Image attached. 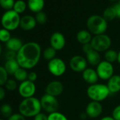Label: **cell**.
Returning <instances> with one entry per match:
<instances>
[{
    "instance_id": "obj_1",
    "label": "cell",
    "mask_w": 120,
    "mask_h": 120,
    "mask_svg": "<svg viewBox=\"0 0 120 120\" xmlns=\"http://www.w3.org/2000/svg\"><path fill=\"white\" fill-rule=\"evenodd\" d=\"M42 54L40 45L35 42L23 44L17 52L16 60L20 67L25 69L34 68L39 62Z\"/></svg>"
},
{
    "instance_id": "obj_2",
    "label": "cell",
    "mask_w": 120,
    "mask_h": 120,
    "mask_svg": "<svg viewBox=\"0 0 120 120\" xmlns=\"http://www.w3.org/2000/svg\"><path fill=\"white\" fill-rule=\"evenodd\" d=\"M40 100L35 97L24 98L19 106V113L25 117H34L41 112Z\"/></svg>"
},
{
    "instance_id": "obj_3",
    "label": "cell",
    "mask_w": 120,
    "mask_h": 120,
    "mask_svg": "<svg viewBox=\"0 0 120 120\" xmlns=\"http://www.w3.org/2000/svg\"><path fill=\"white\" fill-rule=\"evenodd\" d=\"M87 96L91 101L102 102L107 99L110 95V92L107 85L102 83H95L90 85L86 90Z\"/></svg>"
},
{
    "instance_id": "obj_4",
    "label": "cell",
    "mask_w": 120,
    "mask_h": 120,
    "mask_svg": "<svg viewBox=\"0 0 120 120\" xmlns=\"http://www.w3.org/2000/svg\"><path fill=\"white\" fill-rule=\"evenodd\" d=\"M88 31L95 35L105 34L107 29V22L105 19L99 15L90 16L86 22Z\"/></svg>"
},
{
    "instance_id": "obj_5",
    "label": "cell",
    "mask_w": 120,
    "mask_h": 120,
    "mask_svg": "<svg viewBox=\"0 0 120 120\" xmlns=\"http://www.w3.org/2000/svg\"><path fill=\"white\" fill-rule=\"evenodd\" d=\"M21 19V18L20 17V15L12 9L7 11L2 15L1 23L3 26V28H5L9 31L14 30L20 26Z\"/></svg>"
},
{
    "instance_id": "obj_6",
    "label": "cell",
    "mask_w": 120,
    "mask_h": 120,
    "mask_svg": "<svg viewBox=\"0 0 120 120\" xmlns=\"http://www.w3.org/2000/svg\"><path fill=\"white\" fill-rule=\"evenodd\" d=\"M90 44L93 49L96 50L98 52H106L109 49V47L112 45V40L106 34L98 35L93 37V39L90 42Z\"/></svg>"
},
{
    "instance_id": "obj_7",
    "label": "cell",
    "mask_w": 120,
    "mask_h": 120,
    "mask_svg": "<svg viewBox=\"0 0 120 120\" xmlns=\"http://www.w3.org/2000/svg\"><path fill=\"white\" fill-rule=\"evenodd\" d=\"M47 69L52 75L56 77H60L66 72L67 65L63 59L56 57L48 62Z\"/></svg>"
},
{
    "instance_id": "obj_8",
    "label": "cell",
    "mask_w": 120,
    "mask_h": 120,
    "mask_svg": "<svg viewBox=\"0 0 120 120\" xmlns=\"http://www.w3.org/2000/svg\"><path fill=\"white\" fill-rule=\"evenodd\" d=\"M40 104L42 109L48 114L58 112L59 103L56 97L52 96L48 94H44L40 98Z\"/></svg>"
},
{
    "instance_id": "obj_9",
    "label": "cell",
    "mask_w": 120,
    "mask_h": 120,
    "mask_svg": "<svg viewBox=\"0 0 120 120\" xmlns=\"http://www.w3.org/2000/svg\"><path fill=\"white\" fill-rule=\"evenodd\" d=\"M96 71L100 79L109 80L114 75V67L112 63L105 60H102L100 63L97 66Z\"/></svg>"
},
{
    "instance_id": "obj_10",
    "label": "cell",
    "mask_w": 120,
    "mask_h": 120,
    "mask_svg": "<svg viewBox=\"0 0 120 120\" xmlns=\"http://www.w3.org/2000/svg\"><path fill=\"white\" fill-rule=\"evenodd\" d=\"M88 62L85 57L81 55H74L73 56L69 61L70 69L77 73L83 72L87 69Z\"/></svg>"
},
{
    "instance_id": "obj_11",
    "label": "cell",
    "mask_w": 120,
    "mask_h": 120,
    "mask_svg": "<svg viewBox=\"0 0 120 120\" xmlns=\"http://www.w3.org/2000/svg\"><path fill=\"white\" fill-rule=\"evenodd\" d=\"M19 93L20 95L24 98H28L33 97L36 92V86L35 83L31 82L28 80H26L23 82H21L18 88Z\"/></svg>"
},
{
    "instance_id": "obj_12",
    "label": "cell",
    "mask_w": 120,
    "mask_h": 120,
    "mask_svg": "<svg viewBox=\"0 0 120 120\" xmlns=\"http://www.w3.org/2000/svg\"><path fill=\"white\" fill-rule=\"evenodd\" d=\"M103 111V107L101 102L96 101H90L86 107V114L88 117L95 119L100 116Z\"/></svg>"
},
{
    "instance_id": "obj_13",
    "label": "cell",
    "mask_w": 120,
    "mask_h": 120,
    "mask_svg": "<svg viewBox=\"0 0 120 120\" xmlns=\"http://www.w3.org/2000/svg\"><path fill=\"white\" fill-rule=\"evenodd\" d=\"M49 42L52 47L56 51H59L64 48L66 45V39L62 33L55 32L52 34L49 39Z\"/></svg>"
},
{
    "instance_id": "obj_14",
    "label": "cell",
    "mask_w": 120,
    "mask_h": 120,
    "mask_svg": "<svg viewBox=\"0 0 120 120\" xmlns=\"http://www.w3.org/2000/svg\"><path fill=\"white\" fill-rule=\"evenodd\" d=\"M64 91V85L59 81H52L49 82L45 88V93L54 97L62 95Z\"/></svg>"
},
{
    "instance_id": "obj_15",
    "label": "cell",
    "mask_w": 120,
    "mask_h": 120,
    "mask_svg": "<svg viewBox=\"0 0 120 120\" xmlns=\"http://www.w3.org/2000/svg\"><path fill=\"white\" fill-rule=\"evenodd\" d=\"M82 79L89 85L98 83V81L100 79L96 70L92 68H87L82 72Z\"/></svg>"
},
{
    "instance_id": "obj_16",
    "label": "cell",
    "mask_w": 120,
    "mask_h": 120,
    "mask_svg": "<svg viewBox=\"0 0 120 120\" xmlns=\"http://www.w3.org/2000/svg\"><path fill=\"white\" fill-rule=\"evenodd\" d=\"M107 86L110 94H116L120 92V76L114 74L107 81Z\"/></svg>"
},
{
    "instance_id": "obj_17",
    "label": "cell",
    "mask_w": 120,
    "mask_h": 120,
    "mask_svg": "<svg viewBox=\"0 0 120 120\" xmlns=\"http://www.w3.org/2000/svg\"><path fill=\"white\" fill-rule=\"evenodd\" d=\"M36 24L37 21L35 20V18L32 16L26 15L21 19L20 27L24 30H33L36 26Z\"/></svg>"
},
{
    "instance_id": "obj_18",
    "label": "cell",
    "mask_w": 120,
    "mask_h": 120,
    "mask_svg": "<svg viewBox=\"0 0 120 120\" xmlns=\"http://www.w3.org/2000/svg\"><path fill=\"white\" fill-rule=\"evenodd\" d=\"M86 59L88 64L93 67H97L102 61L100 52L95 49H92L86 54Z\"/></svg>"
},
{
    "instance_id": "obj_19",
    "label": "cell",
    "mask_w": 120,
    "mask_h": 120,
    "mask_svg": "<svg viewBox=\"0 0 120 120\" xmlns=\"http://www.w3.org/2000/svg\"><path fill=\"white\" fill-rule=\"evenodd\" d=\"M92 39V34L87 30H81L77 33L76 40L82 45L90 43Z\"/></svg>"
},
{
    "instance_id": "obj_20",
    "label": "cell",
    "mask_w": 120,
    "mask_h": 120,
    "mask_svg": "<svg viewBox=\"0 0 120 120\" xmlns=\"http://www.w3.org/2000/svg\"><path fill=\"white\" fill-rule=\"evenodd\" d=\"M27 5L31 11L37 14L42 11L43 9L45 7V0H28Z\"/></svg>"
},
{
    "instance_id": "obj_21",
    "label": "cell",
    "mask_w": 120,
    "mask_h": 120,
    "mask_svg": "<svg viewBox=\"0 0 120 120\" xmlns=\"http://www.w3.org/2000/svg\"><path fill=\"white\" fill-rule=\"evenodd\" d=\"M23 45L22 41L18 38H11V39L6 43L8 50L18 52Z\"/></svg>"
},
{
    "instance_id": "obj_22",
    "label": "cell",
    "mask_w": 120,
    "mask_h": 120,
    "mask_svg": "<svg viewBox=\"0 0 120 120\" xmlns=\"http://www.w3.org/2000/svg\"><path fill=\"white\" fill-rule=\"evenodd\" d=\"M4 68L9 75H14L16 71L20 68V66L16 59L7 60L4 64Z\"/></svg>"
},
{
    "instance_id": "obj_23",
    "label": "cell",
    "mask_w": 120,
    "mask_h": 120,
    "mask_svg": "<svg viewBox=\"0 0 120 120\" xmlns=\"http://www.w3.org/2000/svg\"><path fill=\"white\" fill-rule=\"evenodd\" d=\"M105 60L109 63H114V62H117L118 58V52L114 49H108L105 52L104 54Z\"/></svg>"
},
{
    "instance_id": "obj_24",
    "label": "cell",
    "mask_w": 120,
    "mask_h": 120,
    "mask_svg": "<svg viewBox=\"0 0 120 120\" xmlns=\"http://www.w3.org/2000/svg\"><path fill=\"white\" fill-rule=\"evenodd\" d=\"M102 17L105 19V20L107 22L111 21L113 19H114L116 17V14L114 7H109L105 9L103 12Z\"/></svg>"
},
{
    "instance_id": "obj_25",
    "label": "cell",
    "mask_w": 120,
    "mask_h": 120,
    "mask_svg": "<svg viewBox=\"0 0 120 120\" xmlns=\"http://www.w3.org/2000/svg\"><path fill=\"white\" fill-rule=\"evenodd\" d=\"M28 73L27 72L26 69H23L21 67H20L14 74L15 79L18 81H20L21 83L28 80Z\"/></svg>"
},
{
    "instance_id": "obj_26",
    "label": "cell",
    "mask_w": 120,
    "mask_h": 120,
    "mask_svg": "<svg viewBox=\"0 0 120 120\" xmlns=\"http://www.w3.org/2000/svg\"><path fill=\"white\" fill-rule=\"evenodd\" d=\"M56 50H55L51 46L45 49L43 52H42L43 58L45 60H47L48 62H49L52 59L56 58Z\"/></svg>"
},
{
    "instance_id": "obj_27",
    "label": "cell",
    "mask_w": 120,
    "mask_h": 120,
    "mask_svg": "<svg viewBox=\"0 0 120 120\" xmlns=\"http://www.w3.org/2000/svg\"><path fill=\"white\" fill-rule=\"evenodd\" d=\"M27 6H28L27 4L23 1V0H17V1L15 2L13 10L15 11L19 14H20L23 13L26 11Z\"/></svg>"
},
{
    "instance_id": "obj_28",
    "label": "cell",
    "mask_w": 120,
    "mask_h": 120,
    "mask_svg": "<svg viewBox=\"0 0 120 120\" xmlns=\"http://www.w3.org/2000/svg\"><path fill=\"white\" fill-rule=\"evenodd\" d=\"M0 112L4 117L9 118L13 114L12 107L9 104H4L0 108Z\"/></svg>"
},
{
    "instance_id": "obj_29",
    "label": "cell",
    "mask_w": 120,
    "mask_h": 120,
    "mask_svg": "<svg viewBox=\"0 0 120 120\" xmlns=\"http://www.w3.org/2000/svg\"><path fill=\"white\" fill-rule=\"evenodd\" d=\"M14 4V0H0V7L7 11L12 10Z\"/></svg>"
},
{
    "instance_id": "obj_30",
    "label": "cell",
    "mask_w": 120,
    "mask_h": 120,
    "mask_svg": "<svg viewBox=\"0 0 120 120\" xmlns=\"http://www.w3.org/2000/svg\"><path fill=\"white\" fill-rule=\"evenodd\" d=\"M48 120H68V119L62 112H55L48 114Z\"/></svg>"
},
{
    "instance_id": "obj_31",
    "label": "cell",
    "mask_w": 120,
    "mask_h": 120,
    "mask_svg": "<svg viewBox=\"0 0 120 120\" xmlns=\"http://www.w3.org/2000/svg\"><path fill=\"white\" fill-rule=\"evenodd\" d=\"M8 73L6 71L4 67L0 66V86L5 85L7 81H8Z\"/></svg>"
},
{
    "instance_id": "obj_32",
    "label": "cell",
    "mask_w": 120,
    "mask_h": 120,
    "mask_svg": "<svg viewBox=\"0 0 120 120\" xmlns=\"http://www.w3.org/2000/svg\"><path fill=\"white\" fill-rule=\"evenodd\" d=\"M11 37L9 30L5 28L0 29V41L7 43L11 39Z\"/></svg>"
},
{
    "instance_id": "obj_33",
    "label": "cell",
    "mask_w": 120,
    "mask_h": 120,
    "mask_svg": "<svg viewBox=\"0 0 120 120\" xmlns=\"http://www.w3.org/2000/svg\"><path fill=\"white\" fill-rule=\"evenodd\" d=\"M35 18V20H36L37 23H39V24H45L47 22V15L43 11H40V12L37 13Z\"/></svg>"
},
{
    "instance_id": "obj_34",
    "label": "cell",
    "mask_w": 120,
    "mask_h": 120,
    "mask_svg": "<svg viewBox=\"0 0 120 120\" xmlns=\"http://www.w3.org/2000/svg\"><path fill=\"white\" fill-rule=\"evenodd\" d=\"M4 86H5V88L9 91H14L17 88H19L16 81L14 79H8V81H7Z\"/></svg>"
},
{
    "instance_id": "obj_35",
    "label": "cell",
    "mask_w": 120,
    "mask_h": 120,
    "mask_svg": "<svg viewBox=\"0 0 120 120\" xmlns=\"http://www.w3.org/2000/svg\"><path fill=\"white\" fill-rule=\"evenodd\" d=\"M112 116L115 120H120V105L116 106L112 112Z\"/></svg>"
},
{
    "instance_id": "obj_36",
    "label": "cell",
    "mask_w": 120,
    "mask_h": 120,
    "mask_svg": "<svg viewBox=\"0 0 120 120\" xmlns=\"http://www.w3.org/2000/svg\"><path fill=\"white\" fill-rule=\"evenodd\" d=\"M16 57H17V52H16L8 50V52L6 53L7 61V60H14V59H16Z\"/></svg>"
},
{
    "instance_id": "obj_37",
    "label": "cell",
    "mask_w": 120,
    "mask_h": 120,
    "mask_svg": "<svg viewBox=\"0 0 120 120\" xmlns=\"http://www.w3.org/2000/svg\"><path fill=\"white\" fill-rule=\"evenodd\" d=\"M8 120H26V117L21 113H15L9 117Z\"/></svg>"
},
{
    "instance_id": "obj_38",
    "label": "cell",
    "mask_w": 120,
    "mask_h": 120,
    "mask_svg": "<svg viewBox=\"0 0 120 120\" xmlns=\"http://www.w3.org/2000/svg\"><path fill=\"white\" fill-rule=\"evenodd\" d=\"M34 120H48V115L43 112H40L34 116Z\"/></svg>"
},
{
    "instance_id": "obj_39",
    "label": "cell",
    "mask_w": 120,
    "mask_h": 120,
    "mask_svg": "<svg viewBox=\"0 0 120 120\" xmlns=\"http://www.w3.org/2000/svg\"><path fill=\"white\" fill-rule=\"evenodd\" d=\"M38 79V75L36 74V72L35 71H31L30 73H28V80L35 83V81L37 80Z\"/></svg>"
},
{
    "instance_id": "obj_40",
    "label": "cell",
    "mask_w": 120,
    "mask_h": 120,
    "mask_svg": "<svg viewBox=\"0 0 120 120\" xmlns=\"http://www.w3.org/2000/svg\"><path fill=\"white\" fill-rule=\"evenodd\" d=\"M92 49H93V47H92V45H91L90 43H88V44H86V45H82V50L85 53V54L86 53H88V52H90V50H92Z\"/></svg>"
},
{
    "instance_id": "obj_41",
    "label": "cell",
    "mask_w": 120,
    "mask_h": 120,
    "mask_svg": "<svg viewBox=\"0 0 120 120\" xmlns=\"http://www.w3.org/2000/svg\"><path fill=\"white\" fill-rule=\"evenodd\" d=\"M113 7H114V8L115 9L116 14V17L120 18V5H119L118 4H116Z\"/></svg>"
},
{
    "instance_id": "obj_42",
    "label": "cell",
    "mask_w": 120,
    "mask_h": 120,
    "mask_svg": "<svg viewBox=\"0 0 120 120\" xmlns=\"http://www.w3.org/2000/svg\"><path fill=\"white\" fill-rule=\"evenodd\" d=\"M5 95H6L5 90L2 86H0V100H2L4 98Z\"/></svg>"
},
{
    "instance_id": "obj_43",
    "label": "cell",
    "mask_w": 120,
    "mask_h": 120,
    "mask_svg": "<svg viewBox=\"0 0 120 120\" xmlns=\"http://www.w3.org/2000/svg\"><path fill=\"white\" fill-rule=\"evenodd\" d=\"M100 120H115V119L112 116H105L102 119H100Z\"/></svg>"
},
{
    "instance_id": "obj_44",
    "label": "cell",
    "mask_w": 120,
    "mask_h": 120,
    "mask_svg": "<svg viewBox=\"0 0 120 120\" xmlns=\"http://www.w3.org/2000/svg\"><path fill=\"white\" fill-rule=\"evenodd\" d=\"M80 117H81V119L82 120H85V119L88 117V116H87V114H86V112H85V113H81V115H80Z\"/></svg>"
},
{
    "instance_id": "obj_45",
    "label": "cell",
    "mask_w": 120,
    "mask_h": 120,
    "mask_svg": "<svg viewBox=\"0 0 120 120\" xmlns=\"http://www.w3.org/2000/svg\"><path fill=\"white\" fill-rule=\"evenodd\" d=\"M117 62L120 64V50L118 52V58H117Z\"/></svg>"
},
{
    "instance_id": "obj_46",
    "label": "cell",
    "mask_w": 120,
    "mask_h": 120,
    "mask_svg": "<svg viewBox=\"0 0 120 120\" xmlns=\"http://www.w3.org/2000/svg\"><path fill=\"white\" fill-rule=\"evenodd\" d=\"M1 53H2V46L0 45V55H1Z\"/></svg>"
},
{
    "instance_id": "obj_47",
    "label": "cell",
    "mask_w": 120,
    "mask_h": 120,
    "mask_svg": "<svg viewBox=\"0 0 120 120\" xmlns=\"http://www.w3.org/2000/svg\"><path fill=\"white\" fill-rule=\"evenodd\" d=\"M119 5H120V0H118V3H117Z\"/></svg>"
},
{
    "instance_id": "obj_48",
    "label": "cell",
    "mask_w": 120,
    "mask_h": 120,
    "mask_svg": "<svg viewBox=\"0 0 120 120\" xmlns=\"http://www.w3.org/2000/svg\"><path fill=\"white\" fill-rule=\"evenodd\" d=\"M109 1H111V2H114V1H116V0H109Z\"/></svg>"
},
{
    "instance_id": "obj_49",
    "label": "cell",
    "mask_w": 120,
    "mask_h": 120,
    "mask_svg": "<svg viewBox=\"0 0 120 120\" xmlns=\"http://www.w3.org/2000/svg\"><path fill=\"white\" fill-rule=\"evenodd\" d=\"M0 120H4V119H0Z\"/></svg>"
}]
</instances>
